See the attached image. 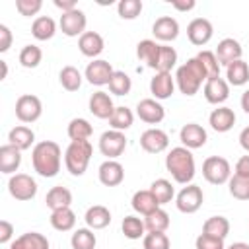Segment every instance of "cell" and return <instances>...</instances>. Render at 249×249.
<instances>
[{"mask_svg": "<svg viewBox=\"0 0 249 249\" xmlns=\"http://www.w3.org/2000/svg\"><path fill=\"white\" fill-rule=\"evenodd\" d=\"M60 161H62V150L56 142L53 140H43V142H37L31 150V163H33V169L45 177V179H51L54 175H58L60 171Z\"/></svg>", "mask_w": 249, "mask_h": 249, "instance_id": "6da1fadb", "label": "cell"}, {"mask_svg": "<svg viewBox=\"0 0 249 249\" xmlns=\"http://www.w3.org/2000/svg\"><path fill=\"white\" fill-rule=\"evenodd\" d=\"M165 169L171 173L175 183L189 185L195 177L196 165H195V156L189 148L185 146H175L167 152L165 156Z\"/></svg>", "mask_w": 249, "mask_h": 249, "instance_id": "7a4b0ae2", "label": "cell"}, {"mask_svg": "<svg viewBox=\"0 0 249 249\" xmlns=\"http://www.w3.org/2000/svg\"><path fill=\"white\" fill-rule=\"evenodd\" d=\"M206 80H208L206 70H204L202 62H200L196 56L189 58V60H187L185 64H181V66L177 68V72H175V86H177L179 91H181L183 95H187V97H193V95L200 89V86H202Z\"/></svg>", "mask_w": 249, "mask_h": 249, "instance_id": "3957f363", "label": "cell"}, {"mask_svg": "<svg viewBox=\"0 0 249 249\" xmlns=\"http://www.w3.org/2000/svg\"><path fill=\"white\" fill-rule=\"evenodd\" d=\"M93 148L89 140H70L68 148L64 150V165L70 175L82 177L89 165Z\"/></svg>", "mask_w": 249, "mask_h": 249, "instance_id": "277c9868", "label": "cell"}, {"mask_svg": "<svg viewBox=\"0 0 249 249\" xmlns=\"http://www.w3.org/2000/svg\"><path fill=\"white\" fill-rule=\"evenodd\" d=\"M202 177L210 185H224L231 177V165L222 156H208L202 161Z\"/></svg>", "mask_w": 249, "mask_h": 249, "instance_id": "5b68a950", "label": "cell"}, {"mask_svg": "<svg viewBox=\"0 0 249 249\" xmlns=\"http://www.w3.org/2000/svg\"><path fill=\"white\" fill-rule=\"evenodd\" d=\"M8 193L16 200H31L37 195V181L27 173H14L8 179Z\"/></svg>", "mask_w": 249, "mask_h": 249, "instance_id": "8992f818", "label": "cell"}, {"mask_svg": "<svg viewBox=\"0 0 249 249\" xmlns=\"http://www.w3.org/2000/svg\"><path fill=\"white\" fill-rule=\"evenodd\" d=\"M202 202H204V193L198 185H193V183L185 185L175 196V206L183 214H195L202 206Z\"/></svg>", "mask_w": 249, "mask_h": 249, "instance_id": "52a82bcc", "label": "cell"}, {"mask_svg": "<svg viewBox=\"0 0 249 249\" xmlns=\"http://www.w3.org/2000/svg\"><path fill=\"white\" fill-rule=\"evenodd\" d=\"M126 136H124V132H121V130H105L101 136H99V152L107 158V160H117L119 156H123L124 154V150H126Z\"/></svg>", "mask_w": 249, "mask_h": 249, "instance_id": "ba28073f", "label": "cell"}, {"mask_svg": "<svg viewBox=\"0 0 249 249\" xmlns=\"http://www.w3.org/2000/svg\"><path fill=\"white\" fill-rule=\"evenodd\" d=\"M43 115V103L37 95L25 93L19 95L16 101V117L21 123H35L39 117Z\"/></svg>", "mask_w": 249, "mask_h": 249, "instance_id": "9c48e42d", "label": "cell"}, {"mask_svg": "<svg viewBox=\"0 0 249 249\" xmlns=\"http://www.w3.org/2000/svg\"><path fill=\"white\" fill-rule=\"evenodd\" d=\"M86 25H88V18L80 8L62 14L58 19V27L66 37H82L86 33Z\"/></svg>", "mask_w": 249, "mask_h": 249, "instance_id": "30bf717a", "label": "cell"}, {"mask_svg": "<svg viewBox=\"0 0 249 249\" xmlns=\"http://www.w3.org/2000/svg\"><path fill=\"white\" fill-rule=\"evenodd\" d=\"M113 72H115V70H113V66H111L109 60L95 58V60H91V62L86 66L84 78H86L91 86L101 88V86H109V80H111Z\"/></svg>", "mask_w": 249, "mask_h": 249, "instance_id": "8fae6325", "label": "cell"}, {"mask_svg": "<svg viewBox=\"0 0 249 249\" xmlns=\"http://www.w3.org/2000/svg\"><path fill=\"white\" fill-rule=\"evenodd\" d=\"M136 117L148 124H158L165 119V109L158 99L146 97L136 103Z\"/></svg>", "mask_w": 249, "mask_h": 249, "instance_id": "7c38bea8", "label": "cell"}, {"mask_svg": "<svg viewBox=\"0 0 249 249\" xmlns=\"http://www.w3.org/2000/svg\"><path fill=\"white\" fill-rule=\"evenodd\" d=\"M140 146L148 154H161L169 146V136L161 128H148L140 134Z\"/></svg>", "mask_w": 249, "mask_h": 249, "instance_id": "4fadbf2b", "label": "cell"}, {"mask_svg": "<svg viewBox=\"0 0 249 249\" xmlns=\"http://www.w3.org/2000/svg\"><path fill=\"white\" fill-rule=\"evenodd\" d=\"M212 35H214V27H212L210 19H206V18H195L187 25V37L196 47L206 45L212 39Z\"/></svg>", "mask_w": 249, "mask_h": 249, "instance_id": "5bb4252c", "label": "cell"}, {"mask_svg": "<svg viewBox=\"0 0 249 249\" xmlns=\"http://www.w3.org/2000/svg\"><path fill=\"white\" fill-rule=\"evenodd\" d=\"M179 140L185 148L189 150H196V148H202L208 140V134L206 130L198 124V123H187L183 124V128L179 130Z\"/></svg>", "mask_w": 249, "mask_h": 249, "instance_id": "9a60e30c", "label": "cell"}, {"mask_svg": "<svg viewBox=\"0 0 249 249\" xmlns=\"http://www.w3.org/2000/svg\"><path fill=\"white\" fill-rule=\"evenodd\" d=\"M97 177H99L101 185L117 187V185H121L124 181V167L117 160H105L97 169Z\"/></svg>", "mask_w": 249, "mask_h": 249, "instance_id": "2e32d148", "label": "cell"}, {"mask_svg": "<svg viewBox=\"0 0 249 249\" xmlns=\"http://www.w3.org/2000/svg\"><path fill=\"white\" fill-rule=\"evenodd\" d=\"M152 33L156 37V41L161 43H171L179 37V21L171 16H161L154 21L152 25Z\"/></svg>", "mask_w": 249, "mask_h": 249, "instance_id": "e0dca14e", "label": "cell"}, {"mask_svg": "<svg viewBox=\"0 0 249 249\" xmlns=\"http://www.w3.org/2000/svg\"><path fill=\"white\" fill-rule=\"evenodd\" d=\"M175 91V78L171 76V72H156L154 78L150 80V93L154 95V99L161 101V99H169Z\"/></svg>", "mask_w": 249, "mask_h": 249, "instance_id": "ac0fdd59", "label": "cell"}, {"mask_svg": "<svg viewBox=\"0 0 249 249\" xmlns=\"http://www.w3.org/2000/svg\"><path fill=\"white\" fill-rule=\"evenodd\" d=\"M202 93H204V99L212 105H222L228 97H230V84L224 80V78H210L204 82V88H202Z\"/></svg>", "mask_w": 249, "mask_h": 249, "instance_id": "d6986e66", "label": "cell"}, {"mask_svg": "<svg viewBox=\"0 0 249 249\" xmlns=\"http://www.w3.org/2000/svg\"><path fill=\"white\" fill-rule=\"evenodd\" d=\"M214 53H216V58H218L220 66H228V64H231V62H235V60L241 58L243 49H241V43L237 39L226 37V39H222L218 43V47H216Z\"/></svg>", "mask_w": 249, "mask_h": 249, "instance_id": "ffe728a7", "label": "cell"}, {"mask_svg": "<svg viewBox=\"0 0 249 249\" xmlns=\"http://www.w3.org/2000/svg\"><path fill=\"white\" fill-rule=\"evenodd\" d=\"M88 107H89V113L97 119H111V115L115 113V105H113V99L109 93L105 91H95L89 95V101H88Z\"/></svg>", "mask_w": 249, "mask_h": 249, "instance_id": "44dd1931", "label": "cell"}, {"mask_svg": "<svg viewBox=\"0 0 249 249\" xmlns=\"http://www.w3.org/2000/svg\"><path fill=\"white\" fill-rule=\"evenodd\" d=\"M78 49H80V53H82L84 56L95 60V58L103 53L105 41H103V37H101L97 31H86V33L78 39Z\"/></svg>", "mask_w": 249, "mask_h": 249, "instance_id": "7402d4cb", "label": "cell"}, {"mask_svg": "<svg viewBox=\"0 0 249 249\" xmlns=\"http://www.w3.org/2000/svg\"><path fill=\"white\" fill-rule=\"evenodd\" d=\"M208 124L216 132H228V130H231L233 124H235V113H233V109H230L226 105H220L218 109H214L210 113Z\"/></svg>", "mask_w": 249, "mask_h": 249, "instance_id": "603a6c76", "label": "cell"}, {"mask_svg": "<svg viewBox=\"0 0 249 249\" xmlns=\"http://www.w3.org/2000/svg\"><path fill=\"white\" fill-rule=\"evenodd\" d=\"M21 165V150L12 144L0 146V171L6 175H14Z\"/></svg>", "mask_w": 249, "mask_h": 249, "instance_id": "cb8c5ba5", "label": "cell"}, {"mask_svg": "<svg viewBox=\"0 0 249 249\" xmlns=\"http://www.w3.org/2000/svg\"><path fill=\"white\" fill-rule=\"evenodd\" d=\"M84 220L89 230H103L111 224V210L103 204H93L86 210Z\"/></svg>", "mask_w": 249, "mask_h": 249, "instance_id": "d4e9b609", "label": "cell"}, {"mask_svg": "<svg viewBox=\"0 0 249 249\" xmlns=\"http://www.w3.org/2000/svg\"><path fill=\"white\" fill-rule=\"evenodd\" d=\"M130 206H132V210H134L136 214H140V216H148L150 212H154L156 208H160V204H158V200H156V196L152 195L150 189L136 191V193L132 195Z\"/></svg>", "mask_w": 249, "mask_h": 249, "instance_id": "484cf974", "label": "cell"}, {"mask_svg": "<svg viewBox=\"0 0 249 249\" xmlns=\"http://www.w3.org/2000/svg\"><path fill=\"white\" fill-rule=\"evenodd\" d=\"M49 239L39 231H25L10 243V249H49Z\"/></svg>", "mask_w": 249, "mask_h": 249, "instance_id": "4316f807", "label": "cell"}, {"mask_svg": "<svg viewBox=\"0 0 249 249\" xmlns=\"http://www.w3.org/2000/svg\"><path fill=\"white\" fill-rule=\"evenodd\" d=\"M8 144L16 146L18 150H29L35 144V132L25 126V124H18L8 132Z\"/></svg>", "mask_w": 249, "mask_h": 249, "instance_id": "83f0119b", "label": "cell"}, {"mask_svg": "<svg viewBox=\"0 0 249 249\" xmlns=\"http://www.w3.org/2000/svg\"><path fill=\"white\" fill-rule=\"evenodd\" d=\"M160 43L154 41V39H142L138 45H136V56L146 62L148 68L156 70V64H158V54H160Z\"/></svg>", "mask_w": 249, "mask_h": 249, "instance_id": "f1b7e54d", "label": "cell"}, {"mask_svg": "<svg viewBox=\"0 0 249 249\" xmlns=\"http://www.w3.org/2000/svg\"><path fill=\"white\" fill-rule=\"evenodd\" d=\"M56 33V21L49 16H39L33 19L31 23V35L37 39V41H49L53 39Z\"/></svg>", "mask_w": 249, "mask_h": 249, "instance_id": "f546056e", "label": "cell"}, {"mask_svg": "<svg viewBox=\"0 0 249 249\" xmlns=\"http://www.w3.org/2000/svg\"><path fill=\"white\" fill-rule=\"evenodd\" d=\"M45 204L51 208V210H60V208H70L72 204V193L62 187V185H56L53 187L47 196H45Z\"/></svg>", "mask_w": 249, "mask_h": 249, "instance_id": "4dcf8cb0", "label": "cell"}, {"mask_svg": "<svg viewBox=\"0 0 249 249\" xmlns=\"http://www.w3.org/2000/svg\"><path fill=\"white\" fill-rule=\"evenodd\" d=\"M226 82L230 86H245L249 82V64L245 60H235L226 66Z\"/></svg>", "mask_w": 249, "mask_h": 249, "instance_id": "1f68e13d", "label": "cell"}, {"mask_svg": "<svg viewBox=\"0 0 249 249\" xmlns=\"http://www.w3.org/2000/svg\"><path fill=\"white\" fill-rule=\"evenodd\" d=\"M202 233L212 235V237L226 239L228 233H230V220L226 216H210L202 224Z\"/></svg>", "mask_w": 249, "mask_h": 249, "instance_id": "d6a6232c", "label": "cell"}, {"mask_svg": "<svg viewBox=\"0 0 249 249\" xmlns=\"http://www.w3.org/2000/svg\"><path fill=\"white\" fill-rule=\"evenodd\" d=\"M51 226L56 231H70L76 226V214L72 208H60L51 212Z\"/></svg>", "mask_w": 249, "mask_h": 249, "instance_id": "836d02e7", "label": "cell"}, {"mask_svg": "<svg viewBox=\"0 0 249 249\" xmlns=\"http://www.w3.org/2000/svg\"><path fill=\"white\" fill-rule=\"evenodd\" d=\"M82 80L84 76L76 66L68 64V66H62V70L58 72V82L66 91H78L82 86Z\"/></svg>", "mask_w": 249, "mask_h": 249, "instance_id": "e575fe53", "label": "cell"}, {"mask_svg": "<svg viewBox=\"0 0 249 249\" xmlns=\"http://www.w3.org/2000/svg\"><path fill=\"white\" fill-rule=\"evenodd\" d=\"M150 191H152V195L156 196V200H158V204H160V206H163V204L171 202V200H173V196H175V189H173L171 181H167V179H163V177H160V179L152 181Z\"/></svg>", "mask_w": 249, "mask_h": 249, "instance_id": "d590c367", "label": "cell"}, {"mask_svg": "<svg viewBox=\"0 0 249 249\" xmlns=\"http://www.w3.org/2000/svg\"><path fill=\"white\" fill-rule=\"evenodd\" d=\"M132 123H134V113H132L128 107H124V105L115 107V113H113L111 119H109L111 128H113V130H121V132L128 130V128L132 126Z\"/></svg>", "mask_w": 249, "mask_h": 249, "instance_id": "8d00e7d4", "label": "cell"}, {"mask_svg": "<svg viewBox=\"0 0 249 249\" xmlns=\"http://www.w3.org/2000/svg\"><path fill=\"white\" fill-rule=\"evenodd\" d=\"M169 214L160 206L154 212H150L148 216H144V226L146 231H167L169 228Z\"/></svg>", "mask_w": 249, "mask_h": 249, "instance_id": "74e56055", "label": "cell"}, {"mask_svg": "<svg viewBox=\"0 0 249 249\" xmlns=\"http://www.w3.org/2000/svg\"><path fill=\"white\" fill-rule=\"evenodd\" d=\"M68 138L70 140H88L91 134H93V126L89 124L88 119H82V117H76L68 123Z\"/></svg>", "mask_w": 249, "mask_h": 249, "instance_id": "f35d334b", "label": "cell"}, {"mask_svg": "<svg viewBox=\"0 0 249 249\" xmlns=\"http://www.w3.org/2000/svg\"><path fill=\"white\" fill-rule=\"evenodd\" d=\"M121 230H123L124 237H128V239H140V237L146 235L144 220H140V218L134 216V214L123 218V222H121Z\"/></svg>", "mask_w": 249, "mask_h": 249, "instance_id": "ab89813d", "label": "cell"}, {"mask_svg": "<svg viewBox=\"0 0 249 249\" xmlns=\"http://www.w3.org/2000/svg\"><path fill=\"white\" fill-rule=\"evenodd\" d=\"M70 245H72V249H95L97 237H95L93 230H89V228H78L72 233V237H70Z\"/></svg>", "mask_w": 249, "mask_h": 249, "instance_id": "60d3db41", "label": "cell"}, {"mask_svg": "<svg viewBox=\"0 0 249 249\" xmlns=\"http://www.w3.org/2000/svg\"><path fill=\"white\" fill-rule=\"evenodd\" d=\"M132 89V80L126 72L123 70H115L111 80H109V91L113 95H128Z\"/></svg>", "mask_w": 249, "mask_h": 249, "instance_id": "b9f144b4", "label": "cell"}, {"mask_svg": "<svg viewBox=\"0 0 249 249\" xmlns=\"http://www.w3.org/2000/svg\"><path fill=\"white\" fill-rule=\"evenodd\" d=\"M43 60V51L37 45H25L19 51V64L23 68H37Z\"/></svg>", "mask_w": 249, "mask_h": 249, "instance_id": "7bdbcfd3", "label": "cell"}, {"mask_svg": "<svg viewBox=\"0 0 249 249\" xmlns=\"http://www.w3.org/2000/svg\"><path fill=\"white\" fill-rule=\"evenodd\" d=\"M177 64V51L169 45H161L160 47V54H158V64H156V72H171V68Z\"/></svg>", "mask_w": 249, "mask_h": 249, "instance_id": "ee69618b", "label": "cell"}, {"mask_svg": "<svg viewBox=\"0 0 249 249\" xmlns=\"http://www.w3.org/2000/svg\"><path fill=\"white\" fill-rule=\"evenodd\" d=\"M228 191L237 200H249V177L231 175L228 181Z\"/></svg>", "mask_w": 249, "mask_h": 249, "instance_id": "f6af8a7d", "label": "cell"}, {"mask_svg": "<svg viewBox=\"0 0 249 249\" xmlns=\"http://www.w3.org/2000/svg\"><path fill=\"white\" fill-rule=\"evenodd\" d=\"M142 0H121L117 4V14L123 19H136L142 14Z\"/></svg>", "mask_w": 249, "mask_h": 249, "instance_id": "bcb514c9", "label": "cell"}, {"mask_svg": "<svg viewBox=\"0 0 249 249\" xmlns=\"http://www.w3.org/2000/svg\"><path fill=\"white\" fill-rule=\"evenodd\" d=\"M142 245L144 249H169L171 241L165 231H148L142 237Z\"/></svg>", "mask_w": 249, "mask_h": 249, "instance_id": "7dc6e473", "label": "cell"}, {"mask_svg": "<svg viewBox=\"0 0 249 249\" xmlns=\"http://www.w3.org/2000/svg\"><path fill=\"white\" fill-rule=\"evenodd\" d=\"M196 58L202 62V66H204V70H206L208 80H210V78H218V76H220V62H218V58H216V53H214V51H200V53L196 54Z\"/></svg>", "mask_w": 249, "mask_h": 249, "instance_id": "c3c4849f", "label": "cell"}, {"mask_svg": "<svg viewBox=\"0 0 249 249\" xmlns=\"http://www.w3.org/2000/svg\"><path fill=\"white\" fill-rule=\"evenodd\" d=\"M41 8H43L41 0H16V10L25 18H31V16L39 14Z\"/></svg>", "mask_w": 249, "mask_h": 249, "instance_id": "681fc988", "label": "cell"}, {"mask_svg": "<svg viewBox=\"0 0 249 249\" xmlns=\"http://www.w3.org/2000/svg\"><path fill=\"white\" fill-rule=\"evenodd\" d=\"M195 247H196V249H226L224 239L212 237V235H206V233H200V235L195 239Z\"/></svg>", "mask_w": 249, "mask_h": 249, "instance_id": "f907efd6", "label": "cell"}, {"mask_svg": "<svg viewBox=\"0 0 249 249\" xmlns=\"http://www.w3.org/2000/svg\"><path fill=\"white\" fill-rule=\"evenodd\" d=\"M12 47V31L8 25L0 23V53H6Z\"/></svg>", "mask_w": 249, "mask_h": 249, "instance_id": "816d5d0a", "label": "cell"}, {"mask_svg": "<svg viewBox=\"0 0 249 249\" xmlns=\"http://www.w3.org/2000/svg\"><path fill=\"white\" fill-rule=\"evenodd\" d=\"M233 175H239V177H249V154H247V156H241V158L235 161Z\"/></svg>", "mask_w": 249, "mask_h": 249, "instance_id": "f5cc1de1", "label": "cell"}, {"mask_svg": "<svg viewBox=\"0 0 249 249\" xmlns=\"http://www.w3.org/2000/svg\"><path fill=\"white\" fill-rule=\"evenodd\" d=\"M14 235V226L8 220H0V243H10Z\"/></svg>", "mask_w": 249, "mask_h": 249, "instance_id": "db71d44e", "label": "cell"}, {"mask_svg": "<svg viewBox=\"0 0 249 249\" xmlns=\"http://www.w3.org/2000/svg\"><path fill=\"white\" fill-rule=\"evenodd\" d=\"M196 6L195 0H171V8L179 10V12H191Z\"/></svg>", "mask_w": 249, "mask_h": 249, "instance_id": "11a10c76", "label": "cell"}, {"mask_svg": "<svg viewBox=\"0 0 249 249\" xmlns=\"http://www.w3.org/2000/svg\"><path fill=\"white\" fill-rule=\"evenodd\" d=\"M54 6H56L62 14L72 12V10H76V8H78V6H76V0H54Z\"/></svg>", "mask_w": 249, "mask_h": 249, "instance_id": "9f6ffc18", "label": "cell"}, {"mask_svg": "<svg viewBox=\"0 0 249 249\" xmlns=\"http://www.w3.org/2000/svg\"><path fill=\"white\" fill-rule=\"evenodd\" d=\"M239 146L249 154V126H245V128L239 132Z\"/></svg>", "mask_w": 249, "mask_h": 249, "instance_id": "6f0895ef", "label": "cell"}, {"mask_svg": "<svg viewBox=\"0 0 249 249\" xmlns=\"http://www.w3.org/2000/svg\"><path fill=\"white\" fill-rule=\"evenodd\" d=\"M239 103H241V109L249 115V89H245L243 93H241V99H239Z\"/></svg>", "mask_w": 249, "mask_h": 249, "instance_id": "680465c9", "label": "cell"}, {"mask_svg": "<svg viewBox=\"0 0 249 249\" xmlns=\"http://www.w3.org/2000/svg\"><path fill=\"white\" fill-rule=\"evenodd\" d=\"M226 249H249V243L235 241V243H231V245H230V247H226Z\"/></svg>", "mask_w": 249, "mask_h": 249, "instance_id": "91938a15", "label": "cell"}, {"mask_svg": "<svg viewBox=\"0 0 249 249\" xmlns=\"http://www.w3.org/2000/svg\"><path fill=\"white\" fill-rule=\"evenodd\" d=\"M0 64H2V80L8 76V64L4 62V60H0Z\"/></svg>", "mask_w": 249, "mask_h": 249, "instance_id": "94428289", "label": "cell"}]
</instances>
